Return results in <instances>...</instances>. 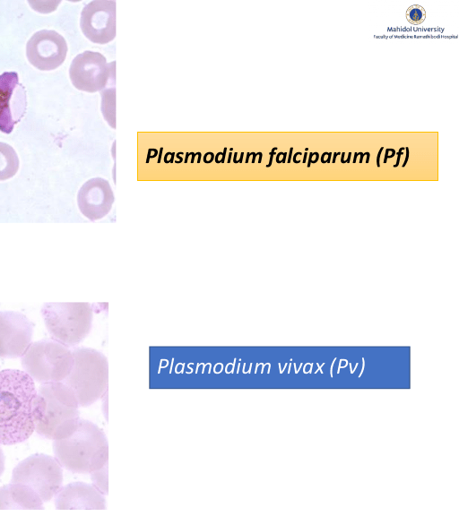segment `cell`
<instances>
[{"mask_svg":"<svg viewBox=\"0 0 459 516\" xmlns=\"http://www.w3.org/2000/svg\"><path fill=\"white\" fill-rule=\"evenodd\" d=\"M27 108L26 90L16 72L0 74V131L10 133Z\"/></svg>","mask_w":459,"mask_h":516,"instance_id":"12","label":"cell"},{"mask_svg":"<svg viewBox=\"0 0 459 516\" xmlns=\"http://www.w3.org/2000/svg\"><path fill=\"white\" fill-rule=\"evenodd\" d=\"M312 156H313V152H311V153L309 154V159H308V162H307V168H309V167H310V164H311V163H310V161H311V158H312Z\"/></svg>","mask_w":459,"mask_h":516,"instance_id":"28","label":"cell"},{"mask_svg":"<svg viewBox=\"0 0 459 516\" xmlns=\"http://www.w3.org/2000/svg\"><path fill=\"white\" fill-rule=\"evenodd\" d=\"M55 459L61 467L78 474H90L108 461V443L105 433L90 420H79L67 437L54 440Z\"/></svg>","mask_w":459,"mask_h":516,"instance_id":"2","label":"cell"},{"mask_svg":"<svg viewBox=\"0 0 459 516\" xmlns=\"http://www.w3.org/2000/svg\"><path fill=\"white\" fill-rule=\"evenodd\" d=\"M34 323L23 314L0 311V357H22L31 343Z\"/></svg>","mask_w":459,"mask_h":516,"instance_id":"10","label":"cell"},{"mask_svg":"<svg viewBox=\"0 0 459 516\" xmlns=\"http://www.w3.org/2000/svg\"><path fill=\"white\" fill-rule=\"evenodd\" d=\"M73 362L70 348L54 339L30 343L22 357L24 372L40 383L62 382L70 373Z\"/></svg>","mask_w":459,"mask_h":516,"instance_id":"6","label":"cell"},{"mask_svg":"<svg viewBox=\"0 0 459 516\" xmlns=\"http://www.w3.org/2000/svg\"><path fill=\"white\" fill-rule=\"evenodd\" d=\"M307 152H305V153H304V158H303V161H302V162H305V161H306V159H307Z\"/></svg>","mask_w":459,"mask_h":516,"instance_id":"31","label":"cell"},{"mask_svg":"<svg viewBox=\"0 0 459 516\" xmlns=\"http://www.w3.org/2000/svg\"><path fill=\"white\" fill-rule=\"evenodd\" d=\"M404 149L406 150V158H405V160H404V162H403V167H405V165H406V163H407V161H408V158H409V148L406 147V148H404Z\"/></svg>","mask_w":459,"mask_h":516,"instance_id":"25","label":"cell"},{"mask_svg":"<svg viewBox=\"0 0 459 516\" xmlns=\"http://www.w3.org/2000/svg\"><path fill=\"white\" fill-rule=\"evenodd\" d=\"M367 157H368V158H367L366 163L368 162V159H369V153H368V152H367Z\"/></svg>","mask_w":459,"mask_h":516,"instance_id":"33","label":"cell"},{"mask_svg":"<svg viewBox=\"0 0 459 516\" xmlns=\"http://www.w3.org/2000/svg\"><path fill=\"white\" fill-rule=\"evenodd\" d=\"M80 26L84 36L95 44L104 45L116 37V1L94 0L82 13Z\"/></svg>","mask_w":459,"mask_h":516,"instance_id":"9","label":"cell"},{"mask_svg":"<svg viewBox=\"0 0 459 516\" xmlns=\"http://www.w3.org/2000/svg\"><path fill=\"white\" fill-rule=\"evenodd\" d=\"M339 154H340V152H335V153H334L333 162H335V158H336L337 155H339Z\"/></svg>","mask_w":459,"mask_h":516,"instance_id":"30","label":"cell"},{"mask_svg":"<svg viewBox=\"0 0 459 516\" xmlns=\"http://www.w3.org/2000/svg\"><path fill=\"white\" fill-rule=\"evenodd\" d=\"M114 202L112 188L104 178L94 177L85 182L77 194V204L82 214L91 221L102 219Z\"/></svg>","mask_w":459,"mask_h":516,"instance_id":"13","label":"cell"},{"mask_svg":"<svg viewBox=\"0 0 459 516\" xmlns=\"http://www.w3.org/2000/svg\"><path fill=\"white\" fill-rule=\"evenodd\" d=\"M72 352L73 366L62 383L73 391L79 406L87 407L108 391V359L100 351L91 348H75Z\"/></svg>","mask_w":459,"mask_h":516,"instance_id":"4","label":"cell"},{"mask_svg":"<svg viewBox=\"0 0 459 516\" xmlns=\"http://www.w3.org/2000/svg\"><path fill=\"white\" fill-rule=\"evenodd\" d=\"M43 410L33 379L17 369L0 371V443L13 445L35 431Z\"/></svg>","mask_w":459,"mask_h":516,"instance_id":"1","label":"cell"},{"mask_svg":"<svg viewBox=\"0 0 459 516\" xmlns=\"http://www.w3.org/2000/svg\"><path fill=\"white\" fill-rule=\"evenodd\" d=\"M359 154L360 155L359 163H361V162H362V159H363V157H364L365 155H367V152H365V153L359 152Z\"/></svg>","mask_w":459,"mask_h":516,"instance_id":"27","label":"cell"},{"mask_svg":"<svg viewBox=\"0 0 459 516\" xmlns=\"http://www.w3.org/2000/svg\"><path fill=\"white\" fill-rule=\"evenodd\" d=\"M38 392L43 410L35 430L46 439L69 436L80 420L79 404L73 391L62 382L41 383Z\"/></svg>","mask_w":459,"mask_h":516,"instance_id":"3","label":"cell"},{"mask_svg":"<svg viewBox=\"0 0 459 516\" xmlns=\"http://www.w3.org/2000/svg\"><path fill=\"white\" fill-rule=\"evenodd\" d=\"M115 80V76L112 77L109 82V88L101 90V111L104 118L108 123L110 126L116 128L115 120V85L111 88V82Z\"/></svg>","mask_w":459,"mask_h":516,"instance_id":"17","label":"cell"},{"mask_svg":"<svg viewBox=\"0 0 459 516\" xmlns=\"http://www.w3.org/2000/svg\"><path fill=\"white\" fill-rule=\"evenodd\" d=\"M298 155H301V152H297V153L294 154V156H293V161H294L295 163H299V160H297V159H296V157H297Z\"/></svg>","mask_w":459,"mask_h":516,"instance_id":"26","label":"cell"},{"mask_svg":"<svg viewBox=\"0 0 459 516\" xmlns=\"http://www.w3.org/2000/svg\"><path fill=\"white\" fill-rule=\"evenodd\" d=\"M394 154H395V151L394 149H386L384 162L385 163L386 159L389 158H392Z\"/></svg>","mask_w":459,"mask_h":516,"instance_id":"22","label":"cell"},{"mask_svg":"<svg viewBox=\"0 0 459 516\" xmlns=\"http://www.w3.org/2000/svg\"><path fill=\"white\" fill-rule=\"evenodd\" d=\"M403 150H404V148H400L399 152L397 153V160H396L395 165H394V168H396L399 165L400 158H401V155H403Z\"/></svg>","mask_w":459,"mask_h":516,"instance_id":"23","label":"cell"},{"mask_svg":"<svg viewBox=\"0 0 459 516\" xmlns=\"http://www.w3.org/2000/svg\"><path fill=\"white\" fill-rule=\"evenodd\" d=\"M11 483L29 486L43 503H46L62 487V467L55 458L49 455L32 454L13 469Z\"/></svg>","mask_w":459,"mask_h":516,"instance_id":"7","label":"cell"},{"mask_svg":"<svg viewBox=\"0 0 459 516\" xmlns=\"http://www.w3.org/2000/svg\"><path fill=\"white\" fill-rule=\"evenodd\" d=\"M56 509H106V500L93 485L74 482L62 486L55 494Z\"/></svg>","mask_w":459,"mask_h":516,"instance_id":"14","label":"cell"},{"mask_svg":"<svg viewBox=\"0 0 459 516\" xmlns=\"http://www.w3.org/2000/svg\"><path fill=\"white\" fill-rule=\"evenodd\" d=\"M108 469L107 462L101 468L90 473L92 485L104 495L108 494Z\"/></svg>","mask_w":459,"mask_h":516,"instance_id":"18","label":"cell"},{"mask_svg":"<svg viewBox=\"0 0 459 516\" xmlns=\"http://www.w3.org/2000/svg\"><path fill=\"white\" fill-rule=\"evenodd\" d=\"M4 470V455L2 448L0 447V477Z\"/></svg>","mask_w":459,"mask_h":516,"instance_id":"21","label":"cell"},{"mask_svg":"<svg viewBox=\"0 0 459 516\" xmlns=\"http://www.w3.org/2000/svg\"><path fill=\"white\" fill-rule=\"evenodd\" d=\"M102 398H103L102 410L106 417V420H108V391L104 394Z\"/></svg>","mask_w":459,"mask_h":516,"instance_id":"20","label":"cell"},{"mask_svg":"<svg viewBox=\"0 0 459 516\" xmlns=\"http://www.w3.org/2000/svg\"><path fill=\"white\" fill-rule=\"evenodd\" d=\"M357 156H358V152H355V154H354V159H353V162H355V161H356Z\"/></svg>","mask_w":459,"mask_h":516,"instance_id":"32","label":"cell"},{"mask_svg":"<svg viewBox=\"0 0 459 516\" xmlns=\"http://www.w3.org/2000/svg\"><path fill=\"white\" fill-rule=\"evenodd\" d=\"M41 314L52 339L74 347L90 333L92 308L89 303H45Z\"/></svg>","mask_w":459,"mask_h":516,"instance_id":"5","label":"cell"},{"mask_svg":"<svg viewBox=\"0 0 459 516\" xmlns=\"http://www.w3.org/2000/svg\"><path fill=\"white\" fill-rule=\"evenodd\" d=\"M115 75V61L107 63L106 57L94 51L77 55L71 63L69 76L73 85L83 91L103 90Z\"/></svg>","mask_w":459,"mask_h":516,"instance_id":"8","label":"cell"},{"mask_svg":"<svg viewBox=\"0 0 459 516\" xmlns=\"http://www.w3.org/2000/svg\"><path fill=\"white\" fill-rule=\"evenodd\" d=\"M65 38L52 30L35 32L26 45L29 62L42 71H50L63 64L67 54Z\"/></svg>","mask_w":459,"mask_h":516,"instance_id":"11","label":"cell"},{"mask_svg":"<svg viewBox=\"0 0 459 516\" xmlns=\"http://www.w3.org/2000/svg\"><path fill=\"white\" fill-rule=\"evenodd\" d=\"M407 19L412 24H419L425 19V12L420 6H411L407 10Z\"/></svg>","mask_w":459,"mask_h":516,"instance_id":"19","label":"cell"},{"mask_svg":"<svg viewBox=\"0 0 459 516\" xmlns=\"http://www.w3.org/2000/svg\"><path fill=\"white\" fill-rule=\"evenodd\" d=\"M19 158L14 149L0 142V181L13 177L19 169Z\"/></svg>","mask_w":459,"mask_h":516,"instance_id":"16","label":"cell"},{"mask_svg":"<svg viewBox=\"0 0 459 516\" xmlns=\"http://www.w3.org/2000/svg\"><path fill=\"white\" fill-rule=\"evenodd\" d=\"M292 150H293V148L291 147V148L290 149V153H289V159H288V162H290V158H291V153H292Z\"/></svg>","mask_w":459,"mask_h":516,"instance_id":"29","label":"cell"},{"mask_svg":"<svg viewBox=\"0 0 459 516\" xmlns=\"http://www.w3.org/2000/svg\"><path fill=\"white\" fill-rule=\"evenodd\" d=\"M383 149H384L383 147L380 148V150H378V153H377V166L378 168L380 167L379 159H380V155L382 153Z\"/></svg>","mask_w":459,"mask_h":516,"instance_id":"24","label":"cell"},{"mask_svg":"<svg viewBox=\"0 0 459 516\" xmlns=\"http://www.w3.org/2000/svg\"><path fill=\"white\" fill-rule=\"evenodd\" d=\"M0 509H44L43 501L29 486L10 483L0 487Z\"/></svg>","mask_w":459,"mask_h":516,"instance_id":"15","label":"cell"}]
</instances>
